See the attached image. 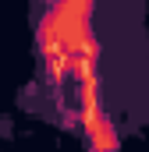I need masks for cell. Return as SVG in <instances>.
I'll return each instance as SVG.
<instances>
[{"label": "cell", "instance_id": "cell-1", "mask_svg": "<svg viewBox=\"0 0 149 152\" xmlns=\"http://www.w3.org/2000/svg\"><path fill=\"white\" fill-rule=\"evenodd\" d=\"M39 57L53 88H60L71 71L78 67H100V39L92 28V4L74 0V4H53L39 14Z\"/></svg>", "mask_w": 149, "mask_h": 152}, {"label": "cell", "instance_id": "cell-2", "mask_svg": "<svg viewBox=\"0 0 149 152\" xmlns=\"http://www.w3.org/2000/svg\"><path fill=\"white\" fill-rule=\"evenodd\" d=\"M78 131L85 134V142H89V152H117V149H121L117 127H114V120H110L107 113H100V117H92V120H85Z\"/></svg>", "mask_w": 149, "mask_h": 152}]
</instances>
